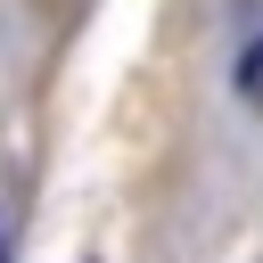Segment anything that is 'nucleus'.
Listing matches in <instances>:
<instances>
[{
  "instance_id": "f257e3e1",
  "label": "nucleus",
  "mask_w": 263,
  "mask_h": 263,
  "mask_svg": "<svg viewBox=\"0 0 263 263\" xmlns=\"http://www.w3.org/2000/svg\"><path fill=\"white\" fill-rule=\"evenodd\" d=\"M238 90H247V99H255V107H263V41H255V49H247V58H238Z\"/></svg>"
}]
</instances>
